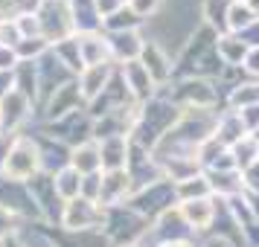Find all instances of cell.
<instances>
[{
    "label": "cell",
    "instance_id": "obj_25",
    "mask_svg": "<svg viewBox=\"0 0 259 247\" xmlns=\"http://www.w3.org/2000/svg\"><path fill=\"white\" fill-rule=\"evenodd\" d=\"M70 169H76L79 175H94V172H102V157H99V145L96 140L79 142L70 149Z\"/></svg>",
    "mask_w": 259,
    "mask_h": 247
},
{
    "label": "cell",
    "instance_id": "obj_12",
    "mask_svg": "<svg viewBox=\"0 0 259 247\" xmlns=\"http://www.w3.org/2000/svg\"><path fill=\"white\" fill-rule=\"evenodd\" d=\"M35 67H38V105H41L53 90H59L61 84H67V82L76 79V76L53 56V50H47V53L35 61Z\"/></svg>",
    "mask_w": 259,
    "mask_h": 247
},
{
    "label": "cell",
    "instance_id": "obj_52",
    "mask_svg": "<svg viewBox=\"0 0 259 247\" xmlns=\"http://www.w3.org/2000/svg\"><path fill=\"white\" fill-rule=\"evenodd\" d=\"M117 247H140V244H117Z\"/></svg>",
    "mask_w": 259,
    "mask_h": 247
},
{
    "label": "cell",
    "instance_id": "obj_36",
    "mask_svg": "<svg viewBox=\"0 0 259 247\" xmlns=\"http://www.w3.org/2000/svg\"><path fill=\"white\" fill-rule=\"evenodd\" d=\"M163 3H166V0H128L125 6H128L137 18H143V21H152L154 15L163 12Z\"/></svg>",
    "mask_w": 259,
    "mask_h": 247
},
{
    "label": "cell",
    "instance_id": "obj_17",
    "mask_svg": "<svg viewBox=\"0 0 259 247\" xmlns=\"http://www.w3.org/2000/svg\"><path fill=\"white\" fill-rule=\"evenodd\" d=\"M134 192V183L125 169L117 172H102V195H99V207H119L125 204Z\"/></svg>",
    "mask_w": 259,
    "mask_h": 247
},
{
    "label": "cell",
    "instance_id": "obj_39",
    "mask_svg": "<svg viewBox=\"0 0 259 247\" xmlns=\"http://www.w3.org/2000/svg\"><path fill=\"white\" fill-rule=\"evenodd\" d=\"M0 44H3V47H18V44H21V32H18L15 18L0 21Z\"/></svg>",
    "mask_w": 259,
    "mask_h": 247
},
{
    "label": "cell",
    "instance_id": "obj_3",
    "mask_svg": "<svg viewBox=\"0 0 259 247\" xmlns=\"http://www.w3.org/2000/svg\"><path fill=\"white\" fill-rule=\"evenodd\" d=\"M166 96L181 111H219V105H224L219 84L212 79H195V76L172 79V84L166 87Z\"/></svg>",
    "mask_w": 259,
    "mask_h": 247
},
{
    "label": "cell",
    "instance_id": "obj_41",
    "mask_svg": "<svg viewBox=\"0 0 259 247\" xmlns=\"http://www.w3.org/2000/svg\"><path fill=\"white\" fill-rule=\"evenodd\" d=\"M125 3H128V0H94V12L99 15V21H102V18H108V15L119 12Z\"/></svg>",
    "mask_w": 259,
    "mask_h": 247
},
{
    "label": "cell",
    "instance_id": "obj_21",
    "mask_svg": "<svg viewBox=\"0 0 259 247\" xmlns=\"http://www.w3.org/2000/svg\"><path fill=\"white\" fill-rule=\"evenodd\" d=\"M108 38V47H111V61L114 64H125V61H137L146 44L143 32H114Z\"/></svg>",
    "mask_w": 259,
    "mask_h": 247
},
{
    "label": "cell",
    "instance_id": "obj_33",
    "mask_svg": "<svg viewBox=\"0 0 259 247\" xmlns=\"http://www.w3.org/2000/svg\"><path fill=\"white\" fill-rule=\"evenodd\" d=\"M230 157H233L236 169H239V172H245L247 166H253L259 160V142L247 134V137H242L236 145H230Z\"/></svg>",
    "mask_w": 259,
    "mask_h": 247
},
{
    "label": "cell",
    "instance_id": "obj_10",
    "mask_svg": "<svg viewBox=\"0 0 259 247\" xmlns=\"http://www.w3.org/2000/svg\"><path fill=\"white\" fill-rule=\"evenodd\" d=\"M35 111H38V105L32 99H26L24 93L12 90L0 102V134H21L24 125L32 122Z\"/></svg>",
    "mask_w": 259,
    "mask_h": 247
},
{
    "label": "cell",
    "instance_id": "obj_44",
    "mask_svg": "<svg viewBox=\"0 0 259 247\" xmlns=\"http://www.w3.org/2000/svg\"><path fill=\"white\" fill-rule=\"evenodd\" d=\"M236 114L242 117V122H245L247 134H253V128H256V125H259V105H247V108H239Z\"/></svg>",
    "mask_w": 259,
    "mask_h": 247
},
{
    "label": "cell",
    "instance_id": "obj_2",
    "mask_svg": "<svg viewBox=\"0 0 259 247\" xmlns=\"http://www.w3.org/2000/svg\"><path fill=\"white\" fill-rule=\"evenodd\" d=\"M41 175V152H38L35 134H15L12 145L6 152L3 169H0V180H12V183H29L32 177Z\"/></svg>",
    "mask_w": 259,
    "mask_h": 247
},
{
    "label": "cell",
    "instance_id": "obj_27",
    "mask_svg": "<svg viewBox=\"0 0 259 247\" xmlns=\"http://www.w3.org/2000/svg\"><path fill=\"white\" fill-rule=\"evenodd\" d=\"M143 26H146V21H143V18H137V15L128 9V6H122L119 12L102 18L99 29H102L105 35H114V32H140Z\"/></svg>",
    "mask_w": 259,
    "mask_h": 247
},
{
    "label": "cell",
    "instance_id": "obj_15",
    "mask_svg": "<svg viewBox=\"0 0 259 247\" xmlns=\"http://www.w3.org/2000/svg\"><path fill=\"white\" fill-rule=\"evenodd\" d=\"M125 172H128L134 189L149 186V183H154V180H160V177H163V172H160V163L154 160V154L146 152V149H137V145H131V154H128V166H125Z\"/></svg>",
    "mask_w": 259,
    "mask_h": 247
},
{
    "label": "cell",
    "instance_id": "obj_46",
    "mask_svg": "<svg viewBox=\"0 0 259 247\" xmlns=\"http://www.w3.org/2000/svg\"><path fill=\"white\" fill-rule=\"evenodd\" d=\"M233 35H239V38H242L247 50L259 47V18H256V21H253L250 26H247V29H242V32H233Z\"/></svg>",
    "mask_w": 259,
    "mask_h": 247
},
{
    "label": "cell",
    "instance_id": "obj_32",
    "mask_svg": "<svg viewBox=\"0 0 259 247\" xmlns=\"http://www.w3.org/2000/svg\"><path fill=\"white\" fill-rule=\"evenodd\" d=\"M175 195H178V204H184V201H198V198H210V183H207V177L204 172L195 177H189V180H181L175 183Z\"/></svg>",
    "mask_w": 259,
    "mask_h": 247
},
{
    "label": "cell",
    "instance_id": "obj_24",
    "mask_svg": "<svg viewBox=\"0 0 259 247\" xmlns=\"http://www.w3.org/2000/svg\"><path fill=\"white\" fill-rule=\"evenodd\" d=\"M227 9L230 0H198V21L215 35L227 32Z\"/></svg>",
    "mask_w": 259,
    "mask_h": 247
},
{
    "label": "cell",
    "instance_id": "obj_16",
    "mask_svg": "<svg viewBox=\"0 0 259 247\" xmlns=\"http://www.w3.org/2000/svg\"><path fill=\"white\" fill-rule=\"evenodd\" d=\"M114 73H117V64L114 61H108V64H94V67H84L79 76H76V84H79V93H82V102H94L96 96L105 90L111 79H114Z\"/></svg>",
    "mask_w": 259,
    "mask_h": 247
},
{
    "label": "cell",
    "instance_id": "obj_51",
    "mask_svg": "<svg viewBox=\"0 0 259 247\" xmlns=\"http://www.w3.org/2000/svg\"><path fill=\"white\" fill-rule=\"evenodd\" d=\"M250 137H253V140L259 142V125H256V128H253V134H250Z\"/></svg>",
    "mask_w": 259,
    "mask_h": 247
},
{
    "label": "cell",
    "instance_id": "obj_9",
    "mask_svg": "<svg viewBox=\"0 0 259 247\" xmlns=\"http://www.w3.org/2000/svg\"><path fill=\"white\" fill-rule=\"evenodd\" d=\"M146 67L149 73V79L154 82L157 90H166L172 79H175V59L169 56V50L160 44V41H154V38H146V44H143V53L140 59H137Z\"/></svg>",
    "mask_w": 259,
    "mask_h": 247
},
{
    "label": "cell",
    "instance_id": "obj_43",
    "mask_svg": "<svg viewBox=\"0 0 259 247\" xmlns=\"http://www.w3.org/2000/svg\"><path fill=\"white\" fill-rule=\"evenodd\" d=\"M242 73H245L247 79H259V47L247 50L245 61H242Z\"/></svg>",
    "mask_w": 259,
    "mask_h": 247
},
{
    "label": "cell",
    "instance_id": "obj_47",
    "mask_svg": "<svg viewBox=\"0 0 259 247\" xmlns=\"http://www.w3.org/2000/svg\"><path fill=\"white\" fill-rule=\"evenodd\" d=\"M15 90V76L12 73H0V102Z\"/></svg>",
    "mask_w": 259,
    "mask_h": 247
},
{
    "label": "cell",
    "instance_id": "obj_4",
    "mask_svg": "<svg viewBox=\"0 0 259 247\" xmlns=\"http://www.w3.org/2000/svg\"><path fill=\"white\" fill-rule=\"evenodd\" d=\"M102 230L105 241L111 247L117 244H137L146 230H149V218H143L140 212H134L128 204H119V207H102Z\"/></svg>",
    "mask_w": 259,
    "mask_h": 247
},
{
    "label": "cell",
    "instance_id": "obj_30",
    "mask_svg": "<svg viewBox=\"0 0 259 247\" xmlns=\"http://www.w3.org/2000/svg\"><path fill=\"white\" fill-rule=\"evenodd\" d=\"M12 76H15V90L24 93L26 99H32L38 105V67H35V61H21L12 70Z\"/></svg>",
    "mask_w": 259,
    "mask_h": 247
},
{
    "label": "cell",
    "instance_id": "obj_45",
    "mask_svg": "<svg viewBox=\"0 0 259 247\" xmlns=\"http://www.w3.org/2000/svg\"><path fill=\"white\" fill-rule=\"evenodd\" d=\"M242 183H245V192H256L259 195V160L242 172Z\"/></svg>",
    "mask_w": 259,
    "mask_h": 247
},
{
    "label": "cell",
    "instance_id": "obj_37",
    "mask_svg": "<svg viewBox=\"0 0 259 247\" xmlns=\"http://www.w3.org/2000/svg\"><path fill=\"white\" fill-rule=\"evenodd\" d=\"M15 24H18V32L21 38H35L41 35V24H38V15L35 12H24L15 18Z\"/></svg>",
    "mask_w": 259,
    "mask_h": 247
},
{
    "label": "cell",
    "instance_id": "obj_11",
    "mask_svg": "<svg viewBox=\"0 0 259 247\" xmlns=\"http://www.w3.org/2000/svg\"><path fill=\"white\" fill-rule=\"evenodd\" d=\"M79 108H84L82 102V93H79V84H76V79L67 84H61L59 90H53V93L38 105V119L41 122H56V119L67 117V114H73V111H79Z\"/></svg>",
    "mask_w": 259,
    "mask_h": 247
},
{
    "label": "cell",
    "instance_id": "obj_20",
    "mask_svg": "<svg viewBox=\"0 0 259 247\" xmlns=\"http://www.w3.org/2000/svg\"><path fill=\"white\" fill-rule=\"evenodd\" d=\"M38 140V152H41V172L44 175H56L59 169L70 166V145L53 140L47 134H35Z\"/></svg>",
    "mask_w": 259,
    "mask_h": 247
},
{
    "label": "cell",
    "instance_id": "obj_29",
    "mask_svg": "<svg viewBox=\"0 0 259 247\" xmlns=\"http://www.w3.org/2000/svg\"><path fill=\"white\" fill-rule=\"evenodd\" d=\"M53 189H56V195L61 198V204L79 198L82 195V175L76 169H70V166H64V169H59L53 175Z\"/></svg>",
    "mask_w": 259,
    "mask_h": 247
},
{
    "label": "cell",
    "instance_id": "obj_40",
    "mask_svg": "<svg viewBox=\"0 0 259 247\" xmlns=\"http://www.w3.org/2000/svg\"><path fill=\"white\" fill-rule=\"evenodd\" d=\"M18 227H21V221H18L6 207H0V244H3L6 238H12V235L18 233Z\"/></svg>",
    "mask_w": 259,
    "mask_h": 247
},
{
    "label": "cell",
    "instance_id": "obj_1",
    "mask_svg": "<svg viewBox=\"0 0 259 247\" xmlns=\"http://www.w3.org/2000/svg\"><path fill=\"white\" fill-rule=\"evenodd\" d=\"M178 117H181V108L166 96V90H157L149 102L137 105L134 111V122L128 131L131 145L154 152V145L163 140V134L178 122Z\"/></svg>",
    "mask_w": 259,
    "mask_h": 247
},
{
    "label": "cell",
    "instance_id": "obj_19",
    "mask_svg": "<svg viewBox=\"0 0 259 247\" xmlns=\"http://www.w3.org/2000/svg\"><path fill=\"white\" fill-rule=\"evenodd\" d=\"M76 44H79V56H82L84 67L108 64V61H111V47H108V38H105L102 29H94V32H76Z\"/></svg>",
    "mask_w": 259,
    "mask_h": 247
},
{
    "label": "cell",
    "instance_id": "obj_34",
    "mask_svg": "<svg viewBox=\"0 0 259 247\" xmlns=\"http://www.w3.org/2000/svg\"><path fill=\"white\" fill-rule=\"evenodd\" d=\"M256 21V15L247 9L242 0H230V9H227V32H242Z\"/></svg>",
    "mask_w": 259,
    "mask_h": 247
},
{
    "label": "cell",
    "instance_id": "obj_13",
    "mask_svg": "<svg viewBox=\"0 0 259 247\" xmlns=\"http://www.w3.org/2000/svg\"><path fill=\"white\" fill-rule=\"evenodd\" d=\"M117 73H119V79H122V84H125V90H128L134 105H143V102H149L157 93V87H154V82L149 79V73H146V67H143L140 61L117 64Z\"/></svg>",
    "mask_w": 259,
    "mask_h": 247
},
{
    "label": "cell",
    "instance_id": "obj_35",
    "mask_svg": "<svg viewBox=\"0 0 259 247\" xmlns=\"http://www.w3.org/2000/svg\"><path fill=\"white\" fill-rule=\"evenodd\" d=\"M47 50H50V41L44 35H35V38H21V44L15 47V53H18L21 61H38Z\"/></svg>",
    "mask_w": 259,
    "mask_h": 247
},
{
    "label": "cell",
    "instance_id": "obj_28",
    "mask_svg": "<svg viewBox=\"0 0 259 247\" xmlns=\"http://www.w3.org/2000/svg\"><path fill=\"white\" fill-rule=\"evenodd\" d=\"M247 105H259V79H247L245 76L230 93L224 96V108L239 111V108H247Z\"/></svg>",
    "mask_w": 259,
    "mask_h": 247
},
{
    "label": "cell",
    "instance_id": "obj_14",
    "mask_svg": "<svg viewBox=\"0 0 259 247\" xmlns=\"http://www.w3.org/2000/svg\"><path fill=\"white\" fill-rule=\"evenodd\" d=\"M178 210L189 224V230L195 235H210L212 221H215V210H219V198H198V201H184L178 204Z\"/></svg>",
    "mask_w": 259,
    "mask_h": 247
},
{
    "label": "cell",
    "instance_id": "obj_8",
    "mask_svg": "<svg viewBox=\"0 0 259 247\" xmlns=\"http://www.w3.org/2000/svg\"><path fill=\"white\" fill-rule=\"evenodd\" d=\"M102 207L88 198H73L64 204L59 218V230L64 233H99L102 230Z\"/></svg>",
    "mask_w": 259,
    "mask_h": 247
},
{
    "label": "cell",
    "instance_id": "obj_49",
    "mask_svg": "<svg viewBox=\"0 0 259 247\" xmlns=\"http://www.w3.org/2000/svg\"><path fill=\"white\" fill-rule=\"evenodd\" d=\"M195 241H166V244H157V247H195Z\"/></svg>",
    "mask_w": 259,
    "mask_h": 247
},
{
    "label": "cell",
    "instance_id": "obj_6",
    "mask_svg": "<svg viewBox=\"0 0 259 247\" xmlns=\"http://www.w3.org/2000/svg\"><path fill=\"white\" fill-rule=\"evenodd\" d=\"M38 24H41V35L50 41V47L56 41L76 35V21H73V6L70 0H41L38 3Z\"/></svg>",
    "mask_w": 259,
    "mask_h": 247
},
{
    "label": "cell",
    "instance_id": "obj_26",
    "mask_svg": "<svg viewBox=\"0 0 259 247\" xmlns=\"http://www.w3.org/2000/svg\"><path fill=\"white\" fill-rule=\"evenodd\" d=\"M215 53H219V61L224 67H242V61L247 56V47L239 35L224 32V35H215Z\"/></svg>",
    "mask_w": 259,
    "mask_h": 247
},
{
    "label": "cell",
    "instance_id": "obj_23",
    "mask_svg": "<svg viewBox=\"0 0 259 247\" xmlns=\"http://www.w3.org/2000/svg\"><path fill=\"white\" fill-rule=\"evenodd\" d=\"M207 183H210L212 198L227 201L233 195H242L245 192V183H242V172L239 169H219V172H204Z\"/></svg>",
    "mask_w": 259,
    "mask_h": 247
},
{
    "label": "cell",
    "instance_id": "obj_5",
    "mask_svg": "<svg viewBox=\"0 0 259 247\" xmlns=\"http://www.w3.org/2000/svg\"><path fill=\"white\" fill-rule=\"evenodd\" d=\"M125 204H128L134 212H140L143 218L154 221L160 212L178 207L175 183H172V180H166V177H160V180H154V183H149V186L134 189V192H131V198L125 201Z\"/></svg>",
    "mask_w": 259,
    "mask_h": 247
},
{
    "label": "cell",
    "instance_id": "obj_38",
    "mask_svg": "<svg viewBox=\"0 0 259 247\" xmlns=\"http://www.w3.org/2000/svg\"><path fill=\"white\" fill-rule=\"evenodd\" d=\"M99 195H102V172L84 175V177H82V198L99 204Z\"/></svg>",
    "mask_w": 259,
    "mask_h": 247
},
{
    "label": "cell",
    "instance_id": "obj_48",
    "mask_svg": "<svg viewBox=\"0 0 259 247\" xmlns=\"http://www.w3.org/2000/svg\"><path fill=\"white\" fill-rule=\"evenodd\" d=\"M245 201H247V210H250V218L259 221V195L256 192H245Z\"/></svg>",
    "mask_w": 259,
    "mask_h": 247
},
{
    "label": "cell",
    "instance_id": "obj_42",
    "mask_svg": "<svg viewBox=\"0 0 259 247\" xmlns=\"http://www.w3.org/2000/svg\"><path fill=\"white\" fill-rule=\"evenodd\" d=\"M18 64H21V59H18L15 47H3L0 44V73H12Z\"/></svg>",
    "mask_w": 259,
    "mask_h": 247
},
{
    "label": "cell",
    "instance_id": "obj_22",
    "mask_svg": "<svg viewBox=\"0 0 259 247\" xmlns=\"http://www.w3.org/2000/svg\"><path fill=\"white\" fill-rule=\"evenodd\" d=\"M212 137L222 142L224 149H230V145H236L242 137H247V128H245V122H242V117H239L236 111L222 108V111L215 114V131H212Z\"/></svg>",
    "mask_w": 259,
    "mask_h": 247
},
{
    "label": "cell",
    "instance_id": "obj_18",
    "mask_svg": "<svg viewBox=\"0 0 259 247\" xmlns=\"http://www.w3.org/2000/svg\"><path fill=\"white\" fill-rule=\"evenodd\" d=\"M99 145V157H102V172H117L128 166V154H131V140L128 134H114L105 140H96Z\"/></svg>",
    "mask_w": 259,
    "mask_h": 247
},
{
    "label": "cell",
    "instance_id": "obj_31",
    "mask_svg": "<svg viewBox=\"0 0 259 247\" xmlns=\"http://www.w3.org/2000/svg\"><path fill=\"white\" fill-rule=\"evenodd\" d=\"M50 50H53V56H56V59H59L61 64L73 73V76H79V73L84 70L82 56H79V44H76V35L64 38V41H56Z\"/></svg>",
    "mask_w": 259,
    "mask_h": 247
},
{
    "label": "cell",
    "instance_id": "obj_7",
    "mask_svg": "<svg viewBox=\"0 0 259 247\" xmlns=\"http://www.w3.org/2000/svg\"><path fill=\"white\" fill-rule=\"evenodd\" d=\"M91 128H94V119H91V114H88L84 108L56 119V122H38V134H47V137L64 142V145H70V149L79 145V142L91 140Z\"/></svg>",
    "mask_w": 259,
    "mask_h": 247
},
{
    "label": "cell",
    "instance_id": "obj_50",
    "mask_svg": "<svg viewBox=\"0 0 259 247\" xmlns=\"http://www.w3.org/2000/svg\"><path fill=\"white\" fill-rule=\"evenodd\" d=\"M242 3H245L247 9H250V12H253V15L259 18V0H242Z\"/></svg>",
    "mask_w": 259,
    "mask_h": 247
},
{
    "label": "cell",
    "instance_id": "obj_53",
    "mask_svg": "<svg viewBox=\"0 0 259 247\" xmlns=\"http://www.w3.org/2000/svg\"><path fill=\"white\" fill-rule=\"evenodd\" d=\"M224 247H242V244H230V241H227V244H224Z\"/></svg>",
    "mask_w": 259,
    "mask_h": 247
}]
</instances>
